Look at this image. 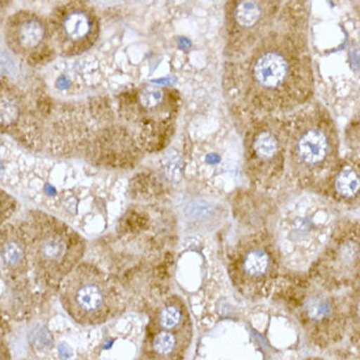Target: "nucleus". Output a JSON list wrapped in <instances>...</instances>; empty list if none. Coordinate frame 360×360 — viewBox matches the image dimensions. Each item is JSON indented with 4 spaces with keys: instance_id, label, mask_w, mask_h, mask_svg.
Masks as SVG:
<instances>
[{
    "instance_id": "1",
    "label": "nucleus",
    "mask_w": 360,
    "mask_h": 360,
    "mask_svg": "<svg viewBox=\"0 0 360 360\" xmlns=\"http://www.w3.org/2000/svg\"><path fill=\"white\" fill-rule=\"evenodd\" d=\"M294 6L228 3V79L253 112L278 115L308 101L314 86L303 16Z\"/></svg>"
},
{
    "instance_id": "2",
    "label": "nucleus",
    "mask_w": 360,
    "mask_h": 360,
    "mask_svg": "<svg viewBox=\"0 0 360 360\" xmlns=\"http://www.w3.org/2000/svg\"><path fill=\"white\" fill-rule=\"evenodd\" d=\"M287 165L305 189H326L340 162V138L330 113L308 104L287 120Z\"/></svg>"
},
{
    "instance_id": "3",
    "label": "nucleus",
    "mask_w": 360,
    "mask_h": 360,
    "mask_svg": "<svg viewBox=\"0 0 360 360\" xmlns=\"http://www.w3.org/2000/svg\"><path fill=\"white\" fill-rule=\"evenodd\" d=\"M21 228L27 241L29 269L38 283L59 287L86 253V238L57 217L44 211H29Z\"/></svg>"
},
{
    "instance_id": "4",
    "label": "nucleus",
    "mask_w": 360,
    "mask_h": 360,
    "mask_svg": "<svg viewBox=\"0 0 360 360\" xmlns=\"http://www.w3.org/2000/svg\"><path fill=\"white\" fill-rule=\"evenodd\" d=\"M329 203L317 197H303L285 210L278 221L275 243L281 261L292 269L312 265L335 229Z\"/></svg>"
},
{
    "instance_id": "5",
    "label": "nucleus",
    "mask_w": 360,
    "mask_h": 360,
    "mask_svg": "<svg viewBox=\"0 0 360 360\" xmlns=\"http://www.w3.org/2000/svg\"><path fill=\"white\" fill-rule=\"evenodd\" d=\"M67 314L79 325L98 326L124 309V299L113 279L92 264H79L58 287Z\"/></svg>"
},
{
    "instance_id": "6",
    "label": "nucleus",
    "mask_w": 360,
    "mask_h": 360,
    "mask_svg": "<svg viewBox=\"0 0 360 360\" xmlns=\"http://www.w3.org/2000/svg\"><path fill=\"white\" fill-rule=\"evenodd\" d=\"M274 236L257 231L240 237L228 255V274L237 292L249 300L269 297L281 269Z\"/></svg>"
},
{
    "instance_id": "7",
    "label": "nucleus",
    "mask_w": 360,
    "mask_h": 360,
    "mask_svg": "<svg viewBox=\"0 0 360 360\" xmlns=\"http://www.w3.org/2000/svg\"><path fill=\"white\" fill-rule=\"evenodd\" d=\"M288 124L278 115H262L248 129L243 156L248 179L259 188L281 180L287 165Z\"/></svg>"
},
{
    "instance_id": "8",
    "label": "nucleus",
    "mask_w": 360,
    "mask_h": 360,
    "mask_svg": "<svg viewBox=\"0 0 360 360\" xmlns=\"http://www.w3.org/2000/svg\"><path fill=\"white\" fill-rule=\"evenodd\" d=\"M314 285L329 291L347 288L359 276V227L340 223L332 237L314 259L311 273Z\"/></svg>"
},
{
    "instance_id": "9",
    "label": "nucleus",
    "mask_w": 360,
    "mask_h": 360,
    "mask_svg": "<svg viewBox=\"0 0 360 360\" xmlns=\"http://www.w3.org/2000/svg\"><path fill=\"white\" fill-rule=\"evenodd\" d=\"M345 300L335 291L313 285L304 292L296 308L297 320L305 335L319 347H329L341 341L349 323Z\"/></svg>"
},
{
    "instance_id": "10",
    "label": "nucleus",
    "mask_w": 360,
    "mask_h": 360,
    "mask_svg": "<svg viewBox=\"0 0 360 360\" xmlns=\"http://www.w3.org/2000/svg\"><path fill=\"white\" fill-rule=\"evenodd\" d=\"M51 42L62 57H77L95 46L101 24L92 6L84 1L59 4L48 19Z\"/></svg>"
},
{
    "instance_id": "11",
    "label": "nucleus",
    "mask_w": 360,
    "mask_h": 360,
    "mask_svg": "<svg viewBox=\"0 0 360 360\" xmlns=\"http://www.w3.org/2000/svg\"><path fill=\"white\" fill-rule=\"evenodd\" d=\"M190 340L191 320L186 305L177 296L165 299L148 325L146 352L152 360H180Z\"/></svg>"
},
{
    "instance_id": "12",
    "label": "nucleus",
    "mask_w": 360,
    "mask_h": 360,
    "mask_svg": "<svg viewBox=\"0 0 360 360\" xmlns=\"http://www.w3.org/2000/svg\"><path fill=\"white\" fill-rule=\"evenodd\" d=\"M4 41L13 56L37 66L57 54L50 36L48 19L37 12L16 11L4 24Z\"/></svg>"
},
{
    "instance_id": "13",
    "label": "nucleus",
    "mask_w": 360,
    "mask_h": 360,
    "mask_svg": "<svg viewBox=\"0 0 360 360\" xmlns=\"http://www.w3.org/2000/svg\"><path fill=\"white\" fill-rule=\"evenodd\" d=\"M0 259L12 276L28 274V249L21 224L8 223L0 228Z\"/></svg>"
},
{
    "instance_id": "14",
    "label": "nucleus",
    "mask_w": 360,
    "mask_h": 360,
    "mask_svg": "<svg viewBox=\"0 0 360 360\" xmlns=\"http://www.w3.org/2000/svg\"><path fill=\"white\" fill-rule=\"evenodd\" d=\"M27 113V100L21 89L6 77H0V134L20 129Z\"/></svg>"
},
{
    "instance_id": "15",
    "label": "nucleus",
    "mask_w": 360,
    "mask_h": 360,
    "mask_svg": "<svg viewBox=\"0 0 360 360\" xmlns=\"http://www.w3.org/2000/svg\"><path fill=\"white\" fill-rule=\"evenodd\" d=\"M359 164L355 160H340L326 189L340 203H351L359 197Z\"/></svg>"
},
{
    "instance_id": "16",
    "label": "nucleus",
    "mask_w": 360,
    "mask_h": 360,
    "mask_svg": "<svg viewBox=\"0 0 360 360\" xmlns=\"http://www.w3.org/2000/svg\"><path fill=\"white\" fill-rule=\"evenodd\" d=\"M18 211V200L8 191L0 188V228L7 226Z\"/></svg>"
},
{
    "instance_id": "17",
    "label": "nucleus",
    "mask_w": 360,
    "mask_h": 360,
    "mask_svg": "<svg viewBox=\"0 0 360 360\" xmlns=\"http://www.w3.org/2000/svg\"><path fill=\"white\" fill-rule=\"evenodd\" d=\"M0 360H12V354L8 345L1 340H0Z\"/></svg>"
}]
</instances>
